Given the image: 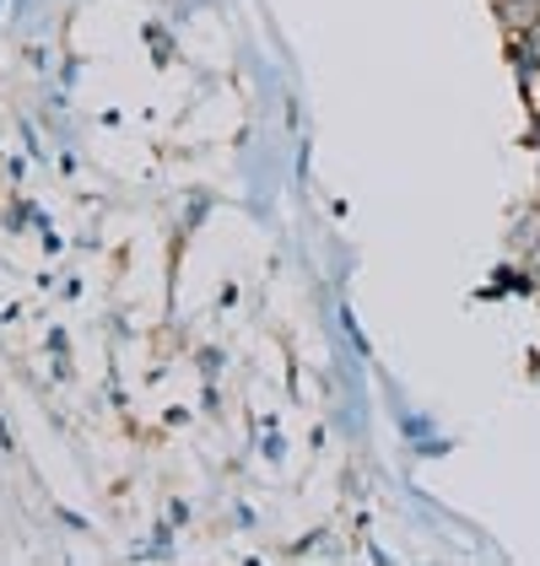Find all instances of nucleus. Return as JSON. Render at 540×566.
<instances>
[{
  "mask_svg": "<svg viewBox=\"0 0 540 566\" xmlns=\"http://www.w3.org/2000/svg\"><path fill=\"white\" fill-rule=\"evenodd\" d=\"M536 140H540V130H536Z\"/></svg>",
  "mask_w": 540,
  "mask_h": 566,
  "instance_id": "f257e3e1",
  "label": "nucleus"
}]
</instances>
